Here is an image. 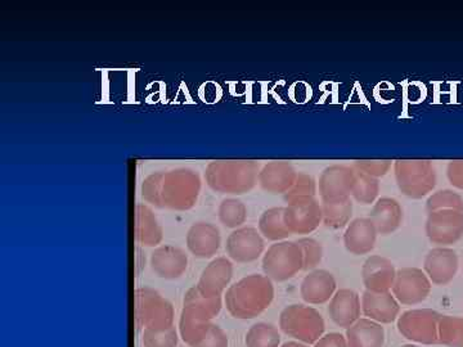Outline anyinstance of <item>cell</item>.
Wrapping results in <instances>:
<instances>
[{
    "label": "cell",
    "instance_id": "36",
    "mask_svg": "<svg viewBox=\"0 0 463 347\" xmlns=\"http://www.w3.org/2000/svg\"><path fill=\"white\" fill-rule=\"evenodd\" d=\"M178 341V332L174 325L164 331L145 330L142 332V342L145 347H176Z\"/></svg>",
    "mask_w": 463,
    "mask_h": 347
},
{
    "label": "cell",
    "instance_id": "2",
    "mask_svg": "<svg viewBox=\"0 0 463 347\" xmlns=\"http://www.w3.org/2000/svg\"><path fill=\"white\" fill-rule=\"evenodd\" d=\"M260 164L252 160L212 161L205 170L207 185L223 194H245L258 184Z\"/></svg>",
    "mask_w": 463,
    "mask_h": 347
},
{
    "label": "cell",
    "instance_id": "19",
    "mask_svg": "<svg viewBox=\"0 0 463 347\" xmlns=\"http://www.w3.org/2000/svg\"><path fill=\"white\" fill-rule=\"evenodd\" d=\"M233 277V264L228 258H216L201 273L196 287L201 294L209 297H219Z\"/></svg>",
    "mask_w": 463,
    "mask_h": 347
},
{
    "label": "cell",
    "instance_id": "28",
    "mask_svg": "<svg viewBox=\"0 0 463 347\" xmlns=\"http://www.w3.org/2000/svg\"><path fill=\"white\" fill-rule=\"evenodd\" d=\"M258 225L261 236L272 242H281L291 236V231L285 223V207H272L265 210L259 219Z\"/></svg>",
    "mask_w": 463,
    "mask_h": 347
},
{
    "label": "cell",
    "instance_id": "33",
    "mask_svg": "<svg viewBox=\"0 0 463 347\" xmlns=\"http://www.w3.org/2000/svg\"><path fill=\"white\" fill-rule=\"evenodd\" d=\"M379 193L380 179L356 172L354 187L352 191L353 199L356 202L361 203V205H371V203L376 202Z\"/></svg>",
    "mask_w": 463,
    "mask_h": 347
},
{
    "label": "cell",
    "instance_id": "18",
    "mask_svg": "<svg viewBox=\"0 0 463 347\" xmlns=\"http://www.w3.org/2000/svg\"><path fill=\"white\" fill-rule=\"evenodd\" d=\"M297 170L288 161H270L261 166L258 184L267 193L285 196L297 181Z\"/></svg>",
    "mask_w": 463,
    "mask_h": 347
},
{
    "label": "cell",
    "instance_id": "38",
    "mask_svg": "<svg viewBox=\"0 0 463 347\" xmlns=\"http://www.w3.org/2000/svg\"><path fill=\"white\" fill-rule=\"evenodd\" d=\"M317 183L315 178L309 174L298 173L297 181L292 185L291 190L285 194L286 202L298 199H306V197H316Z\"/></svg>",
    "mask_w": 463,
    "mask_h": 347
},
{
    "label": "cell",
    "instance_id": "11",
    "mask_svg": "<svg viewBox=\"0 0 463 347\" xmlns=\"http://www.w3.org/2000/svg\"><path fill=\"white\" fill-rule=\"evenodd\" d=\"M285 223L291 234L313 233L323 223L321 203L316 197L289 201L285 207Z\"/></svg>",
    "mask_w": 463,
    "mask_h": 347
},
{
    "label": "cell",
    "instance_id": "32",
    "mask_svg": "<svg viewBox=\"0 0 463 347\" xmlns=\"http://www.w3.org/2000/svg\"><path fill=\"white\" fill-rule=\"evenodd\" d=\"M439 343L448 347H463V318L441 314L439 319Z\"/></svg>",
    "mask_w": 463,
    "mask_h": 347
},
{
    "label": "cell",
    "instance_id": "42",
    "mask_svg": "<svg viewBox=\"0 0 463 347\" xmlns=\"http://www.w3.org/2000/svg\"><path fill=\"white\" fill-rule=\"evenodd\" d=\"M447 178L453 187L463 191V160L450 161L448 164Z\"/></svg>",
    "mask_w": 463,
    "mask_h": 347
},
{
    "label": "cell",
    "instance_id": "22",
    "mask_svg": "<svg viewBox=\"0 0 463 347\" xmlns=\"http://www.w3.org/2000/svg\"><path fill=\"white\" fill-rule=\"evenodd\" d=\"M362 312L371 321L390 324L398 318L401 305L392 292L364 291L362 296Z\"/></svg>",
    "mask_w": 463,
    "mask_h": 347
},
{
    "label": "cell",
    "instance_id": "44",
    "mask_svg": "<svg viewBox=\"0 0 463 347\" xmlns=\"http://www.w3.org/2000/svg\"><path fill=\"white\" fill-rule=\"evenodd\" d=\"M281 347H309L307 343L297 342V341H289V342L283 343Z\"/></svg>",
    "mask_w": 463,
    "mask_h": 347
},
{
    "label": "cell",
    "instance_id": "27",
    "mask_svg": "<svg viewBox=\"0 0 463 347\" xmlns=\"http://www.w3.org/2000/svg\"><path fill=\"white\" fill-rule=\"evenodd\" d=\"M349 347H383L385 330L380 323L371 319H359L346 330Z\"/></svg>",
    "mask_w": 463,
    "mask_h": 347
},
{
    "label": "cell",
    "instance_id": "5",
    "mask_svg": "<svg viewBox=\"0 0 463 347\" xmlns=\"http://www.w3.org/2000/svg\"><path fill=\"white\" fill-rule=\"evenodd\" d=\"M392 169L398 190L408 199L421 200L437 185V172L431 161L398 160Z\"/></svg>",
    "mask_w": 463,
    "mask_h": 347
},
{
    "label": "cell",
    "instance_id": "6",
    "mask_svg": "<svg viewBox=\"0 0 463 347\" xmlns=\"http://www.w3.org/2000/svg\"><path fill=\"white\" fill-rule=\"evenodd\" d=\"M279 328L283 333L298 340V342L312 345L325 333V319L315 307L289 305L279 315Z\"/></svg>",
    "mask_w": 463,
    "mask_h": 347
},
{
    "label": "cell",
    "instance_id": "14",
    "mask_svg": "<svg viewBox=\"0 0 463 347\" xmlns=\"http://www.w3.org/2000/svg\"><path fill=\"white\" fill-rule=\"evenodd\" d=\"M213 319L214 316L203 307L194 304H183L179 318V336L188 346H196L214 324Z\"/></svg>",
    "mask_w": 463,
    "mask_h": 347
},
{
    "label": "cell",
    "instance_id": "21",
    "mask_svg": "<svg viewBox=\"0 0 463 347\" xmlns=\"http://www.w3.org/2000/svg\"><path fill=\"white\" fill-rule=\"evenodd\" d=\"M377 236L379 233L370 218H358L347 225L344 233V245L350 254L362 257L373 251Z\"/></svg>",
    "mask_w": 463,
    "mask_h": 347
},
{
    "label": "cell",
    "instance_id": "20",
    "mask_svg": "<svg viewBox=\"0 0 463 347\" xmlns=\"http://www.w3.org/2000/svg\"><path fill=\"white\" fill-rule=\"evenodd\" d=\"M397 269L389 258L373 255L362 267V279L365 291L390 292L394 286Z\"/></svg>",
    "mask_w": 463,
    "mask_h": 347
},
{
    "label": "cell",
    "instance_id": "15",
    "mask_svg": "<svg viewBox=\"0 0 463 347\" xmlns=\"http://www.w3.org/2000/svg\"><path fill=\"white\" fill-rule=\"evenodd\" d=\"M458 255L455 249H432L426 255L423 272L434 285L446 286L455 279L456 274L458 272Z\"/></svg>",
    "mask_w": 463,
    "mask_h": 347
},
{
    "label": "cell",
    "instance_id": "3",
    "mask_svg": "<svg viewBox=\"0 0 463 347\" xmlns=\"http://www.w3.org/2000/svg\"><path fill=\"white\" fill-rule=\"evenodd\" d=\"M203 182L199 173L188 167L165 172L161 185V205L163 209L187 211L196 206Z\"/></svg>",
    "mask_w": 463,
    "mask_h": 347
},
{
    "label": "cell",
    "instance_id": "41",
    "mask_svg": "<svg viewBox=\"0 0 463 347\" xmlns=\"http://www.w3.org/2000/svg\"><path fill=\"white\" fill-rule=\"evenodd\" d=\"M227 333L219 325L213 324L206 336L194 347H228Z\"/></svg>",
    "mask_w": 463,
    "mask_h": 347
},
{
    "label": "cell",
    "instance_id": "23",
    "mask_svg": "<svg viewBox=\"0 0 463 347\" xmlns=\"http://www.w3.org/2000/svg\"><path fill=\"white\" fill-rule=\"evenodd\" d=\"M337 283L335 277L325 269L309 272L300 286L303 300L312 305H322L336 294Z\"/></svg>",
    "mask_w": 463,
    "mask_h": 347
},
{
    "label": "cell",
    "instance_id": "1",
    "mask_svg": "<svg viewBox=\"0 0 463 347\" xmlns=\"http://www.w3.org/2000/svg\"><path fill=\"white\" fill-rule=\"evenodd\" d=\"M274 300L272 279L251 274L227 289L224 301L228 312L237 319H254L264 313Z\"/></svg>",
    "mask_w": 463,
    "mask_h": 347
},
{
    "label": "cell",
    "instance_id": "4",
    "mask_svg": "<svg viewBox=\"0 0 463 347\" xmlns=\"http://www.w3.org/2000/svg\"><path fill=\"white\" fill-rule=\"evenodd\" d=\"M134 318L137 330L164 331L174 325V307L167 298L151 287H139L134 292Z\"/></svg>",
    "mask_w": 463,
    "mask_h": 347
},
{
    "label": "cell",
    "instance_id": "10",
    "mask_svg": "<svg viewBox=\"0 0 463 347\" xmlns=\"http://www.w3.org/2000/svg\"><path fill=\"white\" fill-rule=\"evenodd\" d=\"M425 231L429 240L439 248L455 245L463 237V212L455 210L429 212Z\"/></svg>",
    "mask_w": 463,
    "mask_h": 347
},
{
    "label": "cell",
    "instance_id": "17",
    "mask_svg": "<svg viewBox=\"0 0 463 347\" xmlns=\"http://www.w3.org/2000/svg\"><path fill=\"white\" fill-rule=\"evenodd\" d=\"M185 242L194 258H212L221 249V230L214 224L197 221L188 230Z\"/></svg>",
    "mask_w": 463,
    "mask_h": 347
},
{
    "label": "cell",
    "instance_id": "29",
    "mask_svg": "<svg viewBox=\"0 0 463 347\" xmlns=\"http://www.w3.org/2000/svg\"><path fill=\"white\" fill-rule=\"evenodd\" d=\"M323 223L330 230L347 227L353 216V202L350 197L339 200L322 201Z\"/></svg>",
    "mask_w": 463,
    "mask_h": 347
},
{
    "label": "cell",
    "instance_id": "26",
    "mask_svg": "<svg viewBox=\"0 0 463 347\" xmlns=\"http://www.w3.org/2000/svg\"><path fill=\"white\" fill-rule=\"evenodd\" d=\"M134 236L137 243L147 248H156L163 240L164 230L158 223L156 215L151 207L145 203L136 206V224H134Z\"/></svg>",
    "mask_w": 463,
    "mask_h": 347
},
{
    "label": "cell",
    "instance_id": "43",
    "mask_svg": "<svg viewBox=\"0 0 463 347\" xmlns=\"http://www.w3.org/2000/svg\"><path fill=\"white\" fill-rule=\"evenodd\" d=\"M315 347H349L346 337L340 333H328L317 341Z\"/></svg>",
    "mask_w": 463,
    "mask_h": 347
},
{
    "label": "cell",
    "instance_id": "40",
    "mask_svg": "<svg viewBox=\"0 0 463 347\" xmlns=\"http://www.w3.org/2000/svg\"><path fill=\"white\" fill-rule=\"evenodd\" d=\"M394 163L390 160H358L354 161L353 167L356 172L364 173L365 175L380 179L390 172Z\"/></svg>",
    "mask_w": 463,
    "mask_h": 347
},
{
    "label": "cell",
    "instance_id": "39",
    "mask_svg": "<svg viewBox=\"0 0 463 347\" xmlns=\"http://www.w3.org/2000/svg\"><path fill=\"white\" fill-rule=\"evenodd\" d=\"M183 304H194V305L203 307V309L207 310V312L214 316V318L215 316L219 315L222 307H223V301H222V296H205V295L201 294L196 286H194V287H191L187 292H185Z\"/></svg>",
    "mask_w": 463,
    "mask_h": 347
},
{
    "label": "cell",
    "instance_id": "30",
    "mask_svg": "<svg viewBox=\"0 0 463 347\" xmlns=\"http://www.w3.org/2000/svg\"><path fill=\"white\" fill-rule=\"evenodd\" d=\"M221 223L230 230H239L248 220V207L241 200L225 199L218 209Z\"/></svg>",
    "mask_w": 463,
    "mask_h": 347
},
{
    "label": "cell",
    "instance_id": "12",
    "mask_svg": "<svg viewBox=\"0 0 463 347\" xmlns=\"http://www.w3.org/2000/svg\"><path fill=\"white\" fill-rule=\"evenodd\" d=\"M264 237L252 227H241L234 230L227 239L225 251L232 260L240 264L252 263L263 255Z\"/></svg>",
    "mask_w": 463,
    "mask_h": 347
},
{
    "label": "cell",
    "instance_id": "45",
    "mask_svg": "<svg viewBox=\"0 0 463 347\" xmlns=\"http://www.w3.org/2000/svg\"><path fill=\"white\" fill-rule=\"evenodd\" d=\"M402 347H419V346H414V345H404V346H402Z\"/></svg>",
    "mask_w": 463,
    "mask_h": 347
},
{
    "label": "cell",
    "instance_id": "31",
    "mask_svg": "<svg viewBox=\"0 0 463 347\" xmlns=\"http://www.w3.org/2000/svg\"><path fill=\"white\" fill-rule=\"evenodd\" d=\"M246 347H279L281 336L270 323H257L250 327L245 339Z\"/></svg>",
    "mask_w": 463,
    "mask_h": 347
},
{
    "label": "cell",
    "instance_id": "35",
    "mask_svg": "<svg viewBox=\"0 0 463 347\" xmlns=\"http://www.w3.org/2000/svg\"><path fill=\"white\" fill-rule=\"evenodd\" d=\"M297 242L300 246L301 252H303V270L309 272V270L317 269V267L322 263V243L316 239H312V237H303V239H298Z\"/></svg>",
    "mask_w": 463,
    "mask_h": 347
},
{
    "label": "cell",
    "instance_id": "7",
    "mask_svg": "<svg viewBox=\"0 0 463 347\" xmlns=\"http://www.w3.org/2000/svg\"><path fill=\"white\" fill-rule=\"evenodd\" d=\"M261 267L264 276L273 282H286L294 278L304 267L300 246L292 240L273 243L265 252Z\"/></svg>",
    "mask_w": 463,
    "mask_h": 347
},
{
    "label": "cell",
    "instance_id": "16",
    "mask_svg": "<svg viewBox=\"0 0 463 347\" xmlns=\"http://www.w3.org/2000/svg\"><path fill=\"white\" fill-rule=\"evenodd\" d=\"M152 272L158 278L173 279L181 278L188 267V257L182 249L172 245L158 246L154 249L149 258Z\"/></svg>",
    "mask_w": 463,
    "mask_h": 347
},
{
    "label": "cell",
    "instance_id": "9",
    "mask_svg": "<svg viewBox=\"0 0 463 347\" xmlns=\"http://www.w3.org/2000/svg\"><path fill=\"white\" fill-rule=\"evenodd\" d=\"M392 291L402 305H417L430 295L431 282L419 267H402L397 270Z\"/></svg>",
    "mask_w": 463,
    "mask_h": 347
},
{
    "label": "cell",
    "instance_id": "8",
    "mask_svg": "<svg viewBox=\"0 0 463 347\" xmlns=\"http://www.w3.org/2000/svg\"><path fill=\"white\" fill-rule=\"evenodd\" d=\"M441 314L432 309H414L398 319V331L405 339L422 345L439 343V319Z\"/></svg>",
    "mask_w": 463,
    "mask_h": 347
},
{
    "label": "cell",
    "instance_id": "25",
    "mask_svg": "<svg viewBox=\"0 0 463 347\" xmlns=\"http://www.w3.org/2000/svg\"><path fill=\"white\" fill-rule=\"evenodd\" d=\"M371 221L381 236H389L399 230L403 221V207L395 199L383 197L374 203L370 214Z\"/></svg>",
    "mask_w": 463,
    "mask_h": 347
},
{
    "label": "cell",
    "instance_id": "37",
    "mask_svg": "<svg viewBox=\"0 0 463 347\" xmlns=\"http://www.w3.org/2000/svg\"><path fill=\"white\" fill-rule=\"evenodd\" d=\"M165 172L149 174L142 183V197L149 205L163 209L161 205V185H163Z\"/></svg>",
    "mask_w": 463,
    "mask_h": 347
},
{
    "label": "cell",
    "instance_id": "13",
    "mask_svg": "<svg viewBox=\"0 0 463 347\" xmlns=\"http://www.w3.org/2000/svg\"><path fill=\"white\" fill-rule=\"evenodd\" d=\"M356 172L354 167L331 165L323 170L319 176V194L322 201L346 199L352 196Z\"/></svg>",
    "mask_w": 463,
    "mask_h": 347
},
{
    "label": "cell",
    "instance_id": "24",
    "mask_svg": "<svg viewBox=\"0 0 463 347\" xmlns=\"http://www.w3.org/2000/svg\"><path fill=\"white\" fill-rule=\"evenodd\" d=\"M361 297L355 291L343 288L336 291L331 298L328 314L335 324L341 328H349L361 319Z\"/></svg>",
    "mask_w": 463,
    "mask_h": 347
},
{
    "label": "cell",
    "instance_id": "34",
    "mask_svg": "<svg viewBox=\"0 0 463 347\" xmlns=\"http://www.w3.org/2000/svg\"><path fill=\"white\" fill-rule=\"evenodd\" d=\"M426 210L428 212L446 211V210L463 212V199L461 194L452 190L438 191L426 201Z\"/></svg>",
    "mask_w": 463,
    "mask_h": 347
}]
</instances>
